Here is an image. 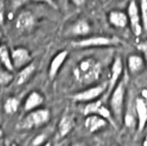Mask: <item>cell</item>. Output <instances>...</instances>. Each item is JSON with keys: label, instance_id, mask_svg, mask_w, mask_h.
Wrapping results in <instances>:
<instances>
[{"label": "cell", "instance_id": "cell-1", "mask_svg": "<svg viewBox=\"0 0 147 146\" xmlns=\"http://www.w3.org/2000/svg\"><path fill=\"white\" fill-rule=\"evenodd\" d=\"M76 79L81 84H91L100 75V64L92 57L83 58L74 70Z\"/></svg>", "mask_w": 147, "mask_h": 146}, {"label": "cell", "instance_id": "cell-2", "mask_svg": "<svg viewBox=\"0 0 147 146\" xmlns=\"http://www.w3.org/2000/svg\"><path fill=\"white\" fill-rule=\"evenodd\" d=\"M126 85L125 80L121 79L119 81L116 87L112 91L110 98V111L115 120L119 123L123 121V110H124Z\"/></svg>", "mask_w": 147, "mask_h": 146}, {"label": "cell", "instance_id": "cell-3", "mask_svg": "<svg viewBox=\"0 0 147 146\" xmlns=\"http://www.w3.org/2000/svg\"><path fill=\"white\" fill-rule=\"evenodd\" d=\"M51 119V112L46 108H37L28 112L20 122L21 129H37L46 125Z\"/></svg>", "mask_w": 147, "mask_h": 146}, {"label": "cell", "instance_id": "cell-4", "mask_svg": "<svg viewBox=\"0 0 147 146\" xmlns=\"http://www.w3.org/2000/svg\"><path fill=\"white\" fill-rule=\"evenodd\" d=\"M120 42V40L117 37L111 36H91L87 38H83L72 43V46L76 48H93V47H106V46L117 45Z\"/></svg>", "mask_w": 147, "mask_h": 146}, {"label": "cell", "instance_id": "cell-5", "mask_svg": "<svg viewBox=\"0 0 147 146\" xmlns=\"http://www.w3.org/2000/svg\"><path fill=\"white\" fill-rule=\"evenodd\" d=\"M108 87V83H101L98 84L96 86L90 87L85 90L76 93L73 96V99L76 102H91L94 100L98 99L99 97H101L102 94L105 92V90Z\"/></svg>", "mask_w": 147, "mask_h": 146}, {"label": "cell", "instance_id": "cell-6", "mask_svg": "<svg viewBox=\"0 0 147 146\" xmlns=\"http://www.w3.org/2000/svg\"><path fill=\"white\" fill-rule=\"evenodd\" d=\"M127 15H128V21L130 23L133 34L137 37L140 36V34H142L143 31L142 16H140V8L135 0H131L130 3H129L127 8Z\"/></svg>", "mask_w": 147, "mask_h": 146}, {"label": "cell", "instance_id": "cell-7", "mask_svg": "<svg viewBox=\"0 0 147 146\" xmlns=\"http://www.w3.org/2000/svg\"><path fill=\"white\" fill-rule=\"evenodd\" d=\"M11 58L13 69L16 70H20L32 62V57L30 52L24 47H18L13 49L11 52Z\"/></svg>", "mask_w": 147, "mask_h": 146}, {"label": "cell", "instance_id": "cell-8", "mask_svg": "<svg viewBox=\"0 0 147 146\" xmlns=\"http://www.w3.org/2000/svg\"><path fill=\"white\" fill-rule=\"evenodd\" d=\"M84 116L87 115H98L102 116V118H106L107 120H111L112 119V114L109 109L103 105V102L99 99L96 100L88 102V103L84 106L83 109Z\"/></svg>", "mask_w": 147, "mask_h": 146}, {"label": "cell", "instance_id": "cell-9", "mask_svg": "<svg viewBox=\"0 0 147 146\" xmlns=\"http://www.w3.org/2000/svg\"><path fill=\"white\" fill-rule=\"evenodd\" d=\"M84 125L90 133H96L107 127L108 120L98 115H87L85 116Z\"/></svg>", "mask_w": 147, "mask_h": 146}, {"label": "cell", "instance_id": "cell-10", "mask_svg": "<svg viewBox=\"0 0 147 146\" xmlns=\"http://www.w3.org/2000/svg\"><path fill=\"white\" fill-rule=\"evenodd\" d=\"M135 109H136L138 118V131L142 133L147 125V104L144 99L142 98H138L136 99V103H135Z\"/></svg>", "mask_w": 147, "mask_h": 146}, {"label": "cell", "instance_id": "cell-11", "mask_svg": "<svg viewBox=\"0 0 147 146\" xmlns=\"http://www.w3.org/2000/svg\"><path fill=\"white\" fill-rule=\"evenodd\" d=\"M34 25V15L30 11H21L16 19V27L20 32H29Z\"/></svg>", "mask_w": 147, "mask_h": 146}, {"label": "cell", "instance_id": "cell-12", "mask_svg": "<svg viewBox=\"0 0 147 146\" xmlns=\"http://www.w3.org/2000/svg\"><path fill=\"white\" fill-rule=\"evenodd\" d=\"M76 120L75 116L70 114H65L61 116L57 124V135L60 139L65 138L71 133V131L75 128Z\"/></svg>", "mask_w": 147, "mask_h": 146}, {"label": "cell", "instance_id": "cell-13", "mask_svg": "<svg viewBox=\"0 0 147 146\" xmlns=\"http://www.w3.org/2000/svg\"><path fill=\"white\" fill-rule=\"evenodd\" d=\"M69 52L67 50H63V51H60L58 54H57L53 57V59L50 63V67H49V78L50 79H54V78L57 77V75L59 72L60 68L62 67L64 62L66 61L67 57H68Z\"/></svg>", "mask_w": 147, "mask_h": 146}, {"label": "cell", "instance_id": "cell-14", "mask_svg": "<svg viewBox=\"0 0 147 146\" xmlns=\"http://www.w3.org/2000/svg\"><path fill=\"white\" fill-rule=\"evenodd\" d=\"M123 74V63L122 59L119 57H117L113 61L111 67V77L108 82V88L109 91L112 92L113 89L116 87V85L119 83V78L121 77Z\"/></svg>", "mask_w": 147, "mask_h": 146}, {"label": "cell", "instance_id": "cell-15", "mask_svg": "<svg viewBox=\"0 0 147 146\" xmlns=\"http://www.w3.org/2000/svg\"><path fill=\"white\" fill-rule=\"evenodd\" d=\"M44 100H45V98H44L41 93L37 91L31 92L24 101V106H23L24 111L28 113L34 109H37L44 103Z\"/></svg>", "mask_w": 147, "mask_h": 146}, {"label": "cell", "instance_id": "cell-16", "mask_svg": "<svg viewBox=\"0 0 147 146\" xmlns=\"http://www.w3.org/2000/svg\"><path fill=\"white\" fill-rule=\"evenodd\" d=\"M108 21L115 28L123 29L128 24V15L127 13L122 11L114 10L108 13Z\"/></svg>", "mask_w": 147, "mask_h": 146}, {"label": "cell", "instance_id": "cell-17", "mask_svg": "<svg viewBox=\"0 0 147 146\" xmlns=\"http://www.w3.org/2000/svg\"><path fill=\"white\" fill-rule=\"evenodd\" d=\"M34 72H36V65L33 62L29 63L28 65L20 69L17 75L14 77V84L16 86L24 85L25 83H27L31 79Z\"/></svg>", "mask_w": 147, "mask_h": 146}, {"label": "cell", "instance_id": "cell-18", "mask_svg": "<svg viewBox=\"0 0 147 146\" xmlns=\"http://www.w3.org/2000/svg\"><path fill=\"white\" fill-rule=\"evenodd\" d=\"M146 62L144 57L140 54H130L127 59V67L131 75H138L145 68Z\"/></svg>", "mask_w": 147, "mask_h": 146}, {"label": "cell", "instance_id": "cell-19", "mask_svg": "<svg viewBox=\"0 0 147 146\" xmlns=\"http://www.w3.org/2000/svg\"><path fill=\"white\" fill-rule=\"evenodd\" d=\"M69 32L73 36H85L91 32V26L85 19H79L71 26Z\"/></svg>", "mask_w": 147, "mask_h": 146}, {"label": "cell", "instance_id": "cell-20", "mask_svg": "<svg viewBox=\"0 0 147 146\" xmlns=\"http://www.w3.org/2000/svg\"><path fill=\"white\" fill-rule=\"evenodd\" d=\"M0 63L2 64L3 67H5L6 69L10 70V71H13V66L11 63V52H9L7 46L0 44Z\"/></svg>", "mask_w": 147, "mask_h": 146}, {"label": "cell", "instance_id": "cell-21", "mask_svg": "<svg viewBox=\"0 0 147 146\" xmlns=\"http://www.w3.org/2000/svg\"><path fill=\"white\" fill-rule=\"evenodd\" d=\"M14 81V75L10 70L5 67H0V86L7 87Z\"/></svg>", "mask_w": 147, "mask_h": 146}, {"label": "cell", "instance_id": "cell-22", "mask_svg": "<svg viewBox=\"0 0 147 146\" xmlns=\"http://www.w3.org/2000/svg\"><path fill=\"white\" fill-rule=\"evenodd\" d=\"M19 105H20V102L18 99L14 97H11V98H8L5 100L3 108H4V111L6 114H8V115H13V114H16L17 112V110H18V108H19Z\"/></svg>", "mask_w": 147, "mask_h": 146}, {"label": "cell", "instance_id": "cell-23", "mask_svg": "<svg viewBox=\"0 0 147 146\" xmlns=\"http://www.w3.org/2000/svg\"><path fill=\"white\" fill-rule=\"evenodd\" d=\"M140 11L142 16V23L143 31L147 32V0H140Z\"/></svg>", "mask_w": 147, "mask_h": 146}, {"label": "cell", "instance_id": "cell-24", "mask_svg": "<svg viewBox=\"0 0 147 146\" xmlns=\"http://www.w3.org/2000/svg\"><path fill=\"white\" fill-rule=\"evenodd\" d=\"M48 141V137L45 133L42 134H38L37 136H36L32 141V146H41L42 144H44L45 142Z\"/></svg>", "mask_w": 147, "mask_h": 146}, {"label": "cell", "instance_id": "cell-25", "mask_svg": "<svg viewBox=\"0 0 147 146\" xmlns=\"http://www.w3.org/2000/svg\"><path fill=\"white\" fill-rule=\"evenodd\" d=\"M29 1H31V0H11V8H13L14 11L18 10L19 8H21L24 5L27 4Z\"/></svg>", "mask_w": 147, "mask_h": 146}, {"label": "cell", "instance_id": "cell-26", "mask_svg": "<svg viewBox=\"0 0 147 146\" xmlns=\"http://www.w3.org/2000/svg\"><path fill=\"white\" fill-rule=\"evenodd\" d=\"M5 21V5L2 1H0V25L4 24Z\"/></svg>", "mask_w": 147, "mask_h": 146}, {"label": "cell", "instance_id": "cell-27", "mask_svg": "<svg viewBox=\"0 0 147 146\" xmlns=\"http://www.w3.org/2000/svg\"><path fill=\"white\" fill-rule=\"evenodd\" d=\"M33 1H34V2H43V3H45V4H47V5L51 6V7L54 8V9H57L58 8L57 2H55V0H33Z\"/></svg>", "mask_w": 147, "mask_h": 146}, {"label": "cell", "instance_id": "cell-28", "mask_svg": "<svg viewBox=\"0 0 147 146\" xmlns=\"http://www.w3.org/2000/svg\"><path fill=\"white\" fill-rule=\"evenodd\" d=\"M55 1L57 2V6H58V4H59V7L67 9V0H55Z\"/></svg>", "mask_w": 147, "mask_h": 146}, {"label": "cell", "instance_id": "cell-29", "mask_svg": "<svg viewBox=\"0 0 147 146\" xmlns=\"http://www.w3.org/2000/svg\"><path fill=\"white\" fill-rule=\"evenodd\" d=\"M71 1L74 3V5H76V7H81L85 4V1L86 0H71Z\"/></svg>", "mask_w": 147, "mask_h": 146}, {"label": "cell", "instance_id": "cell-30", "mask_svg": "<svg viewBox=\"0 0 147 146\" xmlns=\"http://www.w3.org/2000/svg\"><path fill=\"white\" fill-rule=\"evenodd\" d=\"M70 146H84V144L81 143V142H75V143L71 144Z\"/></svg>", "mask_w": 147, "mask_h": 146}, {"label": "cell", "instance_id": "cell-31", "mask_svg": "<svg viewBox=\"0 0 147 146\" xmlns=\"http://www.w3.org/2000/svg\"><path fill=\"white\" fill-rule=\"evenodd\" d=\"M142 146H147V135L144 137V139L142 141Z\"/></svg>", "mask_w": 147, "mask_h": 146}, {"label": "cell", "instance_id": "cell-32", "mask_svg": "<svg viewBox=\"0 0 147 146\" xmlns=\"http://www.w3.org/2000/svg\"><path fill=\"white\" fill-rule=\"evenodd\" d=\"M41 146H53V144H52V142H50V141H47V142H45L44 144H42Z\"/></svg>", "mask_w": 147, "mask_h": 146}, {"label": "cell", "instance_id": "cell-33", "mask_svg": "<svg viewBox=\"0 0 147 146\" xmlns=\"http://www.w3.org/2000/svg\"><path fill=\"white\" fill-rule=\"evenodd\" d=\"M3 135H4V133H3V130L1 129V128H0V138H2Z\"/></svg>", "mask_w": 147, "mask_h": 146}, {"label": "cell", "instance_id": "cell-34", "mask_svg": "<svg viewBox=\"0 0 147 146\" xmlns=\"http://www.w3.org/2000/svg\"><path fill=\"white\" fill-rule=\"evenodd\" d=\"M11 146H19L18 144H16V143H11Z\"/></svg>", "mask_w": 147, "mask_h": 146}, {"label": "cell", "instance_id": "cell-35", "mask_svg": "<svg viewBox=\"0 0 147 146\" xmlns=\"http://www.w3.org/2000/svg\"><path fill=\"white\" fill-rule=\"evenodd\" d=\"M112 146H119V145H117V144H113Z\"/></svg>", "mask_w": 147, "mask_h": 146}]
</instances>
